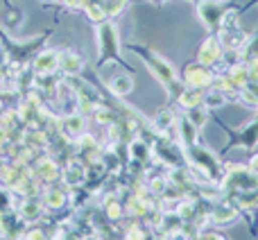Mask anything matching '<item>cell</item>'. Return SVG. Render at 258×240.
Returning <instances> with one entry per match:
<instances>
[{"instance_id": "cell-1", "label": "cell", "mask_w": 258, "mask_h": 240, "mask_svg": "<svg viewBox=\"0 0 258 240\" xmlns=\"http://www.w3.org/2000/svg\"><path fill=\"white\" fill-rule=\"evenodd\" d=\"M220 188L236 191V193H254L258 191V177L249 170V165L229 163V165H224V177H222Z\"/></svg>"}, {"instance_id": "cell-2", "label": "cell", "mask_w": 258, "mask_h": 240, "mask_svg": "<svg viewBox=\"0 0 258 240\" xmlns=\"http://www.w3.org/2000/svg\"><path fill=\"white\" fill-rule=\"evenodd\" d=\"M143 54H145V59H147L145 64L150 66V71L161 80V84H163L170 93H174V86H177V75H174V71L170 68V64L165 62V59H161L159 54H154V52H143Z\"/></svg>"}, {"instance_id": "cell-3", "label": "cell", "mask_w": 258, "mask_h": 240, "mask_svg": "<svg viewBox=\"0 0 258 240\" xmlns=\"http://www.w3.org/2000/svg\"><path fill=\"white\" fill-rule=\"evenodd\" d=\"M224 12H227V9L220 5V0H202L200 7H197V14H200L202 23H204L206 27H211V30L222 25Z\"/></svg>"}, {"instance_id": "cell-4", "label": "cell", "mask_w": 258, "mask_h": 240, "mask_svg": "<svg viewBox=\"0 0 258 240\" xmlns=\"http://www.w3.org/2000/svg\"><path fill=\"white\" fill-rule=\"evenodd\" d=\"M183 80H186L188 86L192 89H204V86L213 84V73L209 71V66L204 64H188L186 71H183Z\"/></svg>"}, {"instance_id": "cell-5", "label": "cell", "mask_w": 258, "mask_h": 240, "mask_svg": "<svg viewBox=\"0 0 258 240\" xmlns=\"http://www.w3.org/2000/svg\"><path fill=\"white\" fill-rule=\"evenodd\" d=\"M100 34V50H102V62L109 57V54H113V57H118V34L116 30H113L111 23H102L98 30Z\"/></svg>"}, {"instance_id": "cell-6", "label": "cell", "mask_w": 258, "mask_h": 240, "mask_svg": "<svg viewBox=\"0 0 258 240\" xmlns=\"http://www.w3.org/2000/svg\"><path fill=\"white\" fill-rule=\"evenodd\" d=\"M222 59V45H220L218 36H211V39L204 41V45L200 48V54H197V62L204 64V66H213Z\"/></svg>"}, {"instance_id": "cell-7", "label": "cell", "mask_w": 258, "mask_h": 240, "mask_svg": "<svg viewBox=\"0 0 258 240\" xmlns=\"http://www.w3.org/2000/svg\"><path fill=\"white\" fill-rule=\"evenodd\" d=\"M236 215H238V211H236V206L233 204H218V206L211 209L209 220L213 224H218V227H224V224H229Z\"/></svg>"}, {"instance_id": "cell-8", "label": "cell", "mask_w": 258, "mask_h": 240, "mask_svg": "<svg viewBox=\"0 0 258 240\" xmlns=\"http://www.w3.org/2000/svg\"><path fill=\"white\" fill-rule=\"evenodd\" d=\"M240 145L247 147V150H254V147L258 145V116L251 120L249 125H245V127L240 129Z\"/></svg>"}, {"instance_id": "cell-9", "label": "cell", "mask_w": 258, "mask_h": 240, "mask_svg": "<svg viewBox=\"0 0 258 240\" xmlns=\"http://www.w3.org/2000/svg\"><path fill=\"white\" fill-rule=\"evenodd\" d=\"M84 179H86L84 165H82L80 161H71L68 168H66V184H71V186H80Z\"/></svg>"}, {"instance_id": "cell-10", "label": "cell", "mask_w": 258, "mask_h": 240, "mask_svg": "<svg viewBox=\"0 0 258 240\" xmlns=\"http://www.w3.org/2000/svg\"><path fill=\"white\" fill-rule=\"evenodd\" d=\"M204 102V93H202V89H188L183 91L181 95H179V104L186 109H192V107H200V104Z\"/></svg>"}, {"instance_id": "cell-11", "label": "cell", "mask_w": 258, "mask_h": 240, "mask_svg": "<svg viewBox=\"0 0 258 240\" xmlns=\"http://www.w3.org/2000/svg\"><path fill=\"white\" fill-rule=\"evenodd\" d=\"M227 100H229V95L224 93V91H220V89H213V91H209V93L204 95V107L206 109H218V107H222V104H227Z\"/></svg>"}, {"instance_id": "cell-12", "label": "cell", "mask_w": 258, "mask_h": 240, "mask_svg": "<svg viewBox=\"0 0 258 240\" xmlns=\"http://www.w3.org/2000/svg\"><path fill=\"white\" fill-rule=\"evenodd\" d=\"M129 152H132V159L141 161V163H145V161L150 159V145H147L145 141H134L132 145H129Z\"/></svg>"}, {"instance_id": "cell-13", "label": "cell", "mask_w": 258, "mask_h": 240, "mask_svg": "<svg viewBox=\"0 0 258 240\" xmlns=\"http://www.w3.org/2000/svg\"><path fill=\"white\" fill-rule=\"evenodd\" d=\"M186 118L195 125V129H202V127H204V123L209 120V109L202 107V104H200V107H192V109H188V116Z\"/></svg>"}, {"instance_id": "cell-14", "label": "cell", "mask_w": 258, "mask_h": 240, "mask_svg": "<svg viewBox=\"0 0 258 240\" xmlns=\"http://www.w3.org/2000/svg\"><path fill=\"white\" fill-rule=\"evenodd\" d=\"M61 66H63V71H66L68 75H75V73H80V71H82V59L77 57V54L68 52V54H63Z\"/></svg>"}, {"instance_id": "cell-15", "label": "cell", "mask_w": 258, "mask_h": 240, "mask_svg": "<svg viewBox=\"0 0 258 240\" xmlns=\"http://www.w3.org/2000/svg\"><path fill=\"white\" fill-rule=\"evenodd\" d=\"M132 89H134L132 80H129V77H125V75L113 77V80H111V91H113L116 95H127Z\"/></svg>"}, {"instance_id": "cell-16", "label": "cell", "mask_w": 258, "mask_h": 240, "mask_svg": "<svg viewBox=\"0 0 258 240\" xmlns=\"http://www.w3.org/2000/svg\"><path fill=\"white\" fill-rule=\"evenodd\" d=\"M41 73H48V71H54L57 68V52H45L39 57V64H36Z\"/></svg>"}, {"instance_id": "cell-17", "label": "cell", "mask_w": 258, "mask_h": 240, "mask_svg": "<svg viewBox=\"0 0 258 240\" xmlns=\"http://www.w3.org/2000/svg\"><path fill=\"white\" fill-rule=\"evenodd\" d=\"M174 123H177V118H174L170 111H163V113H159V118H156V129L165 134Z\"/></svg>"}, {"instance_id": "cell-18", "label": "cell", "mask_w": 258, "mask_h": 240, "mask_svg": "<svg viewBox=\"0 0 258 240\" xmlns=\"http://www.w3.org/2000/svg\"><path fill=\"white\" fill-rule=\"evenodd\" d=\"M82 127H84V120H82L80 116H71L66 120V132L73 134V136H77V134L82 132Z\"/></svg>"}, {"instance_id": "cell-19", "label": "cell", "mask_w": 258, "mask_h": 240, "mask_svg": "<svg viewBox=\"0 0 258 240\" xmlns=\"http://www.w3.org/2000/svg\"><path fill=\"white\" fill-rule=\"evenodd\" d=\"M245 68H247V82L258 84V59H254V62H247Z\"/></svg>"}, {"instance_id": "cell-20", "label": "cell", "mask_w": 258, "mask_h": 240, "mask_svg": "<svg viewBox=\"0 0 258 240\" xmlns=\"http://www.w3.org/2000/svg\"><path fill=\"white\" fill-rule=\"evenodd\" d=\"M107 213H109V218H111V220H118L122 215V206L118 204V202H111V204H109V209H107Z\"/></svg>"}, {"instance_id": "cell-21", "label": "cell", "mask_w": 258, "mask_h": 240, "mask_svg": "<svg viewBox=\"0 0 258 240\" xmlns=\"http://www.w3.org/2000/svg\"><path fill=\"white\" fill-rule=\"evenodd\" d=\"M145 236H143V231L138 227H134V229H129L127 231V240H143Z\"/></svg>"}, {"instance_id": "cell-22", "label": "cell", "mask_w": 258, "mask_h": 240, "mask_svg": "<svg viewBox=\"0 0 258 240\" xmlns=\"http://www.w3.org/2000/svg\"><path fill=\"white\" fill-rule=\"evenodd\" d=\"M168 240H190V238H188L186 233L179 229V231H174V233H168Z\"/></svg>"}, {"instance_id": "cell-23", "label": "cell", "mask_w": 258, "mask_h": 240, "mask_svg": "<svg viewBox=\"0 0 258 240\" xmlns=\"http://www.w3.org/2000/svg\"><path fill=\"white\" fill-rule=\"evenodd\" d=\"M249 170H251V172H254L256 177H258V154L251 156V161H249Z\"/></svg>"}, {"instance_id": "cell-24", "label": "cell", "mask_w": 258, "mask_h": 240, "mask_svg": "<svg viewBox=\"0 0 258 240\" xmlns=\"http://www.w3.org/2000/svg\"><path fill=\"white\" fill-rule=\"evenodd\" d=\"M200 240H224V238L218 236V233H206V236H202Z\"/></svg>"}, {"instance_id": "cell-25", "label": "cell", "mask_w": 258, "mask_h": 240, "mask_svg": "<svg viewBox=\"0 0 258 240\" xmlns=\"http://www.w3.org/2000/svg\"><path fill=\"white\" fill-rule=\"evenodd\" d=\"M156 240H168V236H165V238H156Z\"/></svg>"}]
</instances>
